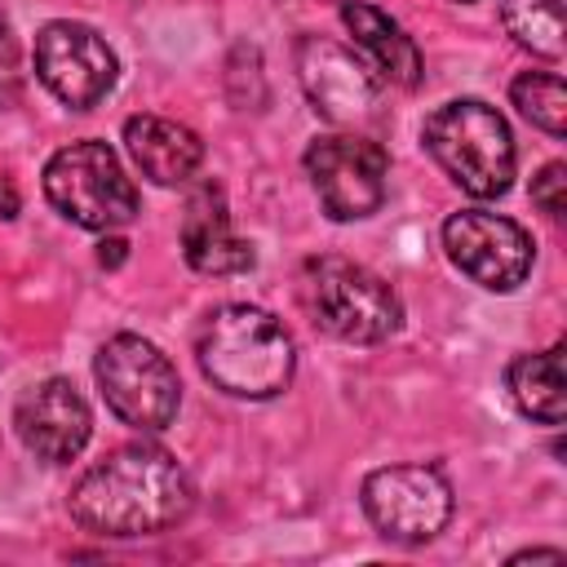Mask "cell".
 Instances as JSON below:
<instances>
[{
	"mask_svg": "<svg viewBox=\"0 0 567 567\" xmlns=\"http://www.w3.org/2000/svg\"><path fill=\"white\" fill-rule=\"evenodd\" d=\"M195 505L190 474L159 443H124L106 452L71 487V518L93 536H155Z\"/></svg>",
	"mask_w": 567,
	"mask_h": 567,
	"instance_id": "obj_1",
	"label": "cell"
},
{
	"mask_svg": "<svg viewBox=\"0 0 567 567\" xmlns=\"http://www.w3.org/2000/svg\"><path fill=\"white\" fill-rule=\"evenodd\" d=\"M204 377L230 399H275L297 368L288 328L261 306H217L195 337Z\"/></svg>",
	"mask_w": 567,
	"mask_h": 567,
	"instance_id": "obj_2",
	"label": "cell"
},
{
	"mask_svg": "<svg viewBox=\"0 0 567 567\" xmlns=\"http://www.w3.org/2000/svg\"><path fill=\"white\" fill-rule=\"evenodd\" d=\"M425 151L474 199H496L514 182V137L496 106L478 97L443 102L421 124Z\"/></svg>",
	"mask_w": 567,
	"mask_h": 567,
	"instance_id": "obj_3",
	"label": "cell"
},
{
	"mask_svg": "<svg viewBox=\"0 0 567 567\" xmlns=\"http://www.w3.org/2000/svg\"><path fill=\"white\" fill-rule=\"evenodd\" d=\"M301 301L323 332L354 346H377L403 323L399 292L350 257H310L301 266Z\"/></svg>",
	"mask_w": 567,
	"mask_h": 567,
	"instance_id": "obj_4",
	"label": "cell"
},
{
	"mask_svg": "<svg viewBox=\"0 0 567 567\" xmlns=\"http://www.w3.org/2000/svg\"><path fill=\"white\" fill-rule=\"evenodd\" d=\"M44 199L84 230H115L137 217V190L120 155L97 142H71L44 164Z\"/></svg>",
	"mask_w": 567,
	"mask_h": 567,
	"instance_id": "obj_5",
	"label": "cell"
},
{
	"mask_svg": "<svg viewBox=\"0 0 567 567\" xmlns=\"http://www.w3.org/2000/svg\"><path fill=\"white\" fill-rule=\"evenodd\" d=\"M93 377H97L106 408L142 434L168 430L182 408L177 368L168 363V354L159 346H151L137 332H115L111 341H102V350L93 359Z\"/></svg>",
	"mask_w": 567,
	"mask_h": 567,
	"instance_id": "obj_6",
	"label": "cell"
},
{
	"mask_svg": "<svg viewBox=\"0 0 567 567\" xmlns=\"http://www.w3.org/2000/svg\"><path fill=\"white\" fill-rule=\"evenodd\" d=\"M306 177L332 221H359L385 204L390 155L372 137L323 133L306 146Z\"/></svg>",
	"mask_w": 567,
	"mask_h": 567,
	"instance_id": "obj_7",
	"label": "cell"
},
{
	"mask_svg": "<svg viewBox=\"0 0 567 567\" xmlns=\"http://www.w3.org/2000/svg\"><path fill=\"white\" fill-rule=\"evenodd\" d=\"M363 514L368 523L399 540L421 545L434 540L452 518V487L434 465H385L363 478Z\"/></svg>",
	"mask_w": 567,
	"mask_h": 567,
	"instance_id": "obj_8",
	"label": "cell"
},
{
	"mask_svg": "<svg viewBox=\"0 0 567 567\" xmlns=\"http://www.w3.org/2000/svg\"><path fill=\"white\" fill-rule=\"evenodd\" d=\"M443 248H447V261L487 292H514L536 261L532 235L514 217L483 213V208L452 213L443 221Z\"/></svg>",
	"mask_w": 567,
	"mask_h": 567,
	"instance_id": "obj_9",
	"label": "cell"
},
{
	"mask_svg": "<svg viewBox=\"0 0 567 567\" xmlns=\"http://www.w3.org/2000/svg\"><path fill=\"white\" fill-rule=\"evenodd\" d=\"M35 75L71 111H89L115 89L120 62L93 27L58 18V22H44L35 35Z\"/></svg>",
	"mask_w": 567,
	"mask_h": 567,
	"instance_id": "obj_10",
	"label": "cell"
},
{
	"mask_svg": "<svg viewBox=\"0 0 567 567\" xmlns=\"http://www.w3.org/2000/svg\"><path fill=\"white\" fill-rule=\"evenodd\" d=\"M297 75L328 124H363L377 111V75L337 40L306 35L297 44Z\"/></svg>",
	"mask_w": 567,
	"mask_h": 567,
	"instance_id": "obj_11",
	"label": "cell"
},
{
	"mask_svg": "<svg viewBox=\"0 0 567 567\" xmlns=\"http://www.w3.org/2000/svg\"><path fill=\"white\" fill-rule=\"evenodd\" d=\"M13 430L31 456H40L49 465H66L84 452V443L93 434V416H89L84 394L66 377H49L18 399Z\"/></svg>",
	"mask_w": 567,
	"mask_h": 567,
	"instance_id": "obj_12",
	"label": "cell"
},
{
	"mask_svg": "<svg viewBox=\"0 0 567 567\" xmlns=\"http://www.w3.org/2000/svg\"><path fill=\"white\" fill-rule=\"evenodd\" d=\"M182 252H186L190 270H199V275H244V270H252V244L230 230V213H226L221 186L204 182L186 199Z\"/></svg>",
	"mask_w": 567,
	"mask_h": 567,
	"instance_id": "obj_13",
	"label": "cell"
},
{
	"mask_svg": "<svg viewBox=\"0 0 567 567\" xmlns=\"http://www.w3.org/2000/svg\"><path fill=\"white\" fill-rule=\"evenodd\" d=\"M124 146L142 177L155 186H182L204 164V142L195 128L164 120V115H128L124 120Z\"/></svg>",
	"mask_w": 567,
	"mask_h": 567,
	"instance_id": "obj_14",
	"label": "cell"
},
{
	"mask_svg": "<svg viewBox=\"0 0 567 567\" xmlns=\"http://www.w3.org/2000/svg\"><path fill=\"white\" fill-rule=\"evenodd\" d=\"M341 22H346V31L354 35V44L363 49V58L372 62V71L381 80H390L399 89H416L421 84V53H416L412 35L390 13H381L368 0H346L341 4Z\"/></svg>",
	"mask_w": 567,
	"mask_h": 567,
	"instance_id": "obj_15",
	"label": "cell"
},
{
	"mask_svg": "<svg viewBox=\"0 0 567 567\" xmlns=\"http://www.w3.org/2000/svg\"><path fill=\"white\" fill-rule=\"evenodd\" d=\"M509 399L523 416L540 425H563L567 412V385H563V346H549L540 354H518L505 372Z\"/></svg>",
	"mask_w": 567,
	"mask_h": 567,
	"instance_id": "obj_16",
	"label": "cell"
},
{
	"mask_svg": "<svg viewBox=\"0 0 567 567\" xmlns=\"http://www.w3.org/2000/svg\"><path fill=\"white\" fill-rule=\"evenodd\" d=\"M501 22L514 35V44H523L536 58L558 62L567 53V40H563V0H501Z\"/></svg>",
	"mask_w": 567,
	"mask_h": 567,
	"instance_id": "obj_17",
	"label": "cell"
},
{
	"mask_svg": "<svg viewBox=\"0 0 567 567\" xmlns=\"http://www.w3.org/2000/svg\"><path fill=\"white\" fill-rule=\"evenodd\" d=\"M509 97L523 111V120H532L549 137L567 133V89H563V80L554 71H523L509 84Z\"/></svg>",
	"mask_w": 567,
	"mask_h": 567,
	"instance_id": "obj_18",
	"label": "cell"
},
{
	"mask_svg": "<svg viewBox=\"0 0 567 567\" xmlns=\"http://www.w3.org/2000/svg\"><path fill=\"white\" fill-rule=\"evenodd\" d=\"M532 204L549 217H563L567 213V164H545L536 177H532Z\"/></svg>",
	"mask_w": 567,
	"mask_h": 567,
	"instance_id": "obj_19",
	"label": "cell"
},
{
	"mask_svg": "<svg viewBox=\"0 0 567 567\" xmlns=\"http://www.w3.org/2000/svg\"><path fill=\"white\" fill-rule=\"evenodd\" d=\"M13 35H9V22L0 18V84H9L13 80Z\"/></svg>",
	"mask_w": 567,
	"mask_h": 567,
	"instance_id": "obj_20",
	"label": "cell"
},
{
	"mask_svg": "<svg viewBox=\"0 0 567 567\" xmlns=\"http://www.w3.org/2000/svg\"><path fill=\"white\" fill-rule=\"evenodd\" d=\"M124 248H128L124 239H102V252H97V261H102V266H120V261H124Z\"/></svg>",
	"mask_w": 567,
	"mask_h": 567,
	"instance_id": "obj_21",
	"label": "cell"
},
{
	"mask_svg": "<svg viewBox=\"0 0 567 567\" xmlns=\"http://www.w3.org/2000/svg\"><path fill=\"white\" fill-rule=\"evenodd\" d=\"M509 563H563V549H523Z\"/></svg>",
	"mask_w": 567,
	"mask_h": 567,
	"instance_id": "obj_22",
	"label": "cell"
}]
</instances>
